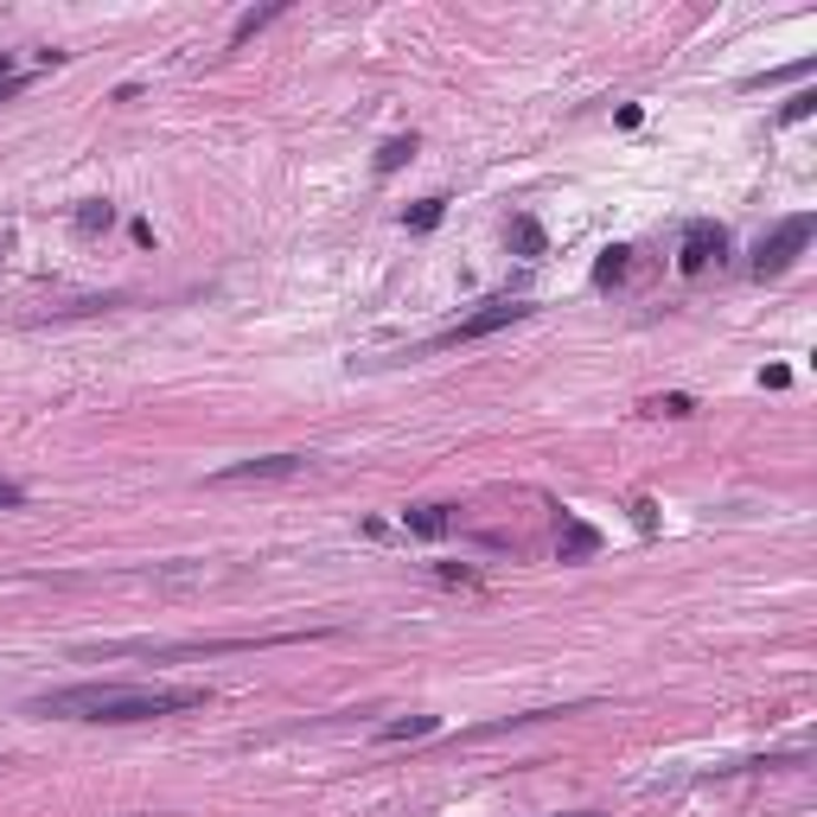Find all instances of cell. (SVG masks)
<instances>
[{"label":"cell","mask_w":817,"mask_h":817,"mask_svg":"<svg viewBox=\"0 0 817 817\" xmlns=\"http://www.w3.org/2000/svg\"><path fill=\"white\" fill-rule=\"evenodd\" d=\"M403 523L415 537H447V530H453V505H408Z\"/></svg>","instance_id":"7"},{"label":"cell","mask_w":817,"mask_h":817,"mask_svg":"<svg viewBox=\"0 0 817 817\" xmlns=\"http://www.w3.org/2000/svg\"><path fill=\"white\" fill-rule=\"evenodd\" d=\"M435 575H441V582H460V588H473V582H480V575H473V568H460V562H441Z\"/></svg>","instance_id":"16"},{"label":"cell","mask_w":817,"mask_h":817,"mask_svg":"<svg viewBox=\"0 0 817 817\" xmlns=\"http://www.w3.org/2000/svg\"><path fill=\"white\" fill-rule=\"evenodd\" d=\"M817 110V90H798V96H792V103H785V110H780V122H785V128H792V122H805V115H812Z\"/></svg>","instance_id":"15"},{"label":"cell","mask_w":817,"mask_h":817,"mask_svg":"<svg viewBox=\"0 0 817 817\" xmlns=\"http://www.w3.org/2000/svg\"><path fill=\"white\" fill-rule=\"evenodd\" d=\"M0 83H13V58L7 51H0Z\"/></svg>","instance_id":"19"},{"label":"cell","mask_w":817,"mask_h":817,"mask_svg":"<svg viewBox=\"0 0 817 817\" xmlns=\"http://www.w3.org/2000/svg\"><path fill=\"white\" fill-rule=\"evenodd\" d=\"M300 473V453H262V460H237L211 473V485H243V480H295Z\"/></svg>","instance_id":"5"},{"label":"cell","mask_w":817,"mask_h":817,"mask_svg":"<svg viewBox=\"0 0 817 817\" xmlns=\"http://www.w3.org/2000/svg\"><path fill=\"white\" fill-rule=\"evenodd\" d=\"M595 550H600V530H595V523L562 518V530H556V556H562V562H588Z\"/></svg>","instance_id":"6"},{"label":"cell","mask_w":817,"mask_h":817,"mask_svg":"<svg viewBox=\"0 0 817 817\" xmlns=\"http://www.w3.org/2000/svg\"><path fill=\"white\" fill-rule=\"evenodd\" d=\"M722 256H728V230L715 218H697L683 230V243H677V268H683V275H703L709 262H722Z\"/></svg>","instance_id":"4"},{"label":"cell","mask_w":817,"mask_h":817,"mask_svg":"<svg viewBox=\"0 0 817 817\" xmlns=\"http://www.w3.org/2000/svg\"><path fill=\"white\" fill-rule=\"evenodd\" d=\"M511 250H518V256H543V223H537V218H511Z\"/></svg>","instance_id":"11"},{"label":"cell","mask_w":817,"mask_h":817,"mask_svg":"<svg viewBox=\"0 0 817 817\" xmlns=\"http://www.w3.org/2000/svg\"><path fill=\"white\" fill-rule=\"evenodd\" d=\"M690 408H697L690 396H658V403H652V415H690Z\"/></svg>","instance_id":"17"},{"label":"cell","mask_w":817,"mask_h":817,"mask_svg":"<svg viewBox=\"0 0 817 817\" xmlns=\"http://www.w3.org/2000/svg\"><path fill=\"white\" fill-rule=\"evenodd\" d=\"M435 728H441V715H403V722H383L377 741H422V735H435Z\"/></svg>","instance_id":"9"},{"label":"cell","mask_w":817,"mask_h":817,"mask_svg":"<svg viewBox=\"0 0 817 817\" xmlns=\"http://www.w3.org/2000/svg\"><path fill=\"white\" fill-rule=\"evenodd\" d=\"M281 13H288V7H281V0H275V7H256V13H243V20H237V26H230V51H243V45H250V38H256L262 26H275V20H281Z\"/></svg>","instance_id":"8"},{"label":"cell","mask_w":817,"mask_h":817,"mask_svg":"<svg viewBox=\"0 0 817 817\" xmlns=\"http://www.w3.org/2000/svg\"><path fill=\"white\" fill-rule=\"evenodd\" d=\"M408 153H415V135H396V141H383V148H377V173H396Z\"/></svg>","instance_id":"13"},{"label":"cell","mask_w":817,"mask_h":817,"mask_svg":"<svg viewBox=\"0 0 817 817\" xmlns=\"http://www.w3.org/2000/svg\"><path fill=\"white\" fill-rule=\"evenodd\" d=\"M110 223H115V205H103V198L77 205V230H83V237H96V230H110Z\"/></svg>","instance_id":"12"},{"label":"cell","mask_w":817,"mask_h":817,"mask_svg":"<svg viewBox=\"0 0 817 817\" xmlns=\"http://www.w3.org/2000/svg\"><path fill=\"white\" fill-rule=\"evenodd\" d=\"M568 817H600V812H568Z\"/></svg>","instance_id":"21"},{"label":"cell","mask_w":817,"mask_h":817,"mask_svg":"<svg viewBox=\"0 0 817 817\" xmlns=\"http://www.w3.org/2000/svg\"><path fill=\"white\" fill-rule=\"evenodd\" d=\"M626 268H632V250H626V243H613V250L595 262V288H613V281H626Z\"/></svg>","instance_id":"10"},{"label":"cell","mask_w":817,"mask_h":817,"mask_svg":"<svg viewBox=\"0 0 817 817\" xmlns=\"http://www.w3.org/2000/svg\"><path fill=\"white\" fill-rule=\"evenodd\" d=\"M13 90H20V83H0V103H7V96H13Z\"/></svg>","instance_id":"20"},{"label":"cell","mask_w":817,"mask_h":817,"mask_svg":"<svg viewBox=\"0 0 817 817\" xmlns=\"http://www.w3.org/2000/svg\"><path fill=\"white\" fill-rule=\"evenodd\" d=\"M180 709H205V690H141V683H71L26 703L45 722H160Z\"/></svg>","instance_id":"1"},{"label":"cell","mask_w":817,"mask_h":817,"mask_svg":"<svg viewBox=\"0 0 817 817\" xmlns=\"http://www.w3.org/2000/svg\"><path fill=\"white\" fill-rule=\"evenodd\" d=\"M0 505H26V492H20L13 480H0Z\"/></svg>","instance_id":"18"},{"label":"cell","mask_w":817,"mask_h":817,"mask_svg":"<svg viewBox=\"0 0 817 817\" xmlns=\"http://www.w3.org/2000/svg\"><path fill=\"white\" fill-rule=\"evenodd\" d=\"M441 218H447V198H422V205L408 211V230H435Z\"/></svg>","instance_id":"14"},{"label":"cell","mask_w":817,"mask_h":817,"mask_svg":"<svg viewBox=\"0 0 817 817\" xmlns=\"http://www.w3.org/2000/svg\"><path fill=\"white\" fill-rule=\"evenodd\" d=\"M817 218L812 211H792V218H780L767 237H760V250H753V281H780L792 262L805 256V243H812Z\"/></svg>","instance_id":"2"},{"label":"cell","mask_w":817,"mask_h":817,"mask_svg":"<svg viewBox=\"0 0 817 817\" xmlns=\"http://www.w3.org/2000/svg\"><path fill=\"white\" fill-rule=\"evenodd\" d=\"M537 307L530 300H511V295H498V300H485L480 313H467L460 326H447L435 345H473V338H492V333H505V326H518V320H530Z\"/></svg>","instance_id":"3"}]
</instances>
